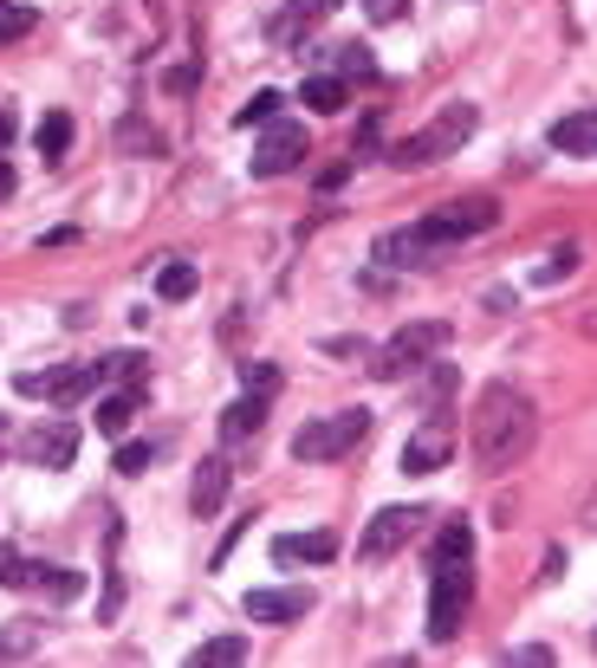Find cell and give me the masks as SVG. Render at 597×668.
<instances>
[{"label": "cell", "mask_w": 597, "mask_h": 668, "mask_svg": "<svg viewBox=\"0 0 597 668\" xmlns=\"http://www.w3.org/2000/svg\"><path fill=\"white\" fill-rule=\"evenodd\" d=\"M429 636L435 642H454L461 623H468V603H474V525L448 520L442 539H435V558H429Z\"/></svg>", "instance_id": "6da1fadb"}, {"label": "cell", "mask_w": 597, "mask_h": 668, "mask_svg": "<svg viewBox=\"0 0 597 668\" xmlns=\"http://www.w3.org/2000/svg\"><path fill=\"white\" fill-rule=\"evenodd\" d=\"M532 442H539V409L526 403L513 383L481 390V403H474V461H481L487 474L520 468L526 454H532Z\"/></svg>", "instance_id": "7a4b0ae2"}, {"label": "cell", "mask_w": 597, "mask_h": 668, "mask_svg": "<svg viewBox=\"0 0 597 668\" xmlns=\"http://www.w3.org/2000/svg\"><path fill=\"white\" fill-rule=\"evenodd\" d=\"M468 137H474V105H448L435 124H422L415 137H403V144L390 149V163H397V169H429V163L454 156Z\"/></svg>", "instance_id": "3957f363"}, {"label": "cell", "mask_w": 597, "mask_h": 668, "mask_svg": "<svg viewBox=\"0 0 597 668\" xmlns=\"http://www.w3.org/2000/svg\"><path fill=\"white\" fill-rule=\"evenodd\" d=\"M442 344H448V325H442V318H415V325H403V332L376 351V376H383V383H397V376L429 371V364L442 357Z\"/></svg>", "instance_id": "277c9868"}, {"label": "cell", "mask_w": 597, "mask_h": 668, "mask_svg": "<svg viewBox=\"0 0 597 668\" xmlns=\"http://www.w3.org/2000/svg\"><path fill=\"white\" fill-rule=\"evenodd\" d=\"M371 435V409H337V415H319L293 435V454L298 461H337Z\"/></svg>", "instance_id": "5b68a950"}, {"label": "cell", "mask_w": 597, "mask_h": 668, "mask_svg": "<svg viewBox=\"0 0 597 668\" xmlns=\"http://www.w3.org/2000/svg\"><path fill=\"white\" fill-rule=\"evenodd\" d=\"M422 227H429V240L454 247V240L493 234V227H500V202H493V195H461V202H448V208H429Z\"/></svg>", "instance_id": "8992f818"}, {"label": "cell", "mask_w": 597, "mask_h": 668, "mask_svg": "<svg viewBox=\"0 0 597 668\" xmlns=\"http://www.w3.org/2000/svg\"><path fill=\"white\" fill-rule=\"evenodd\" d=\"M98 383H105L98 364H52V371L13 376V390H20V396H39V403H78V396H91Z\"/></svg>", "instance_id": "52a82bcc"}, {"label": "cell", "mask_w": 597, "mask_h": 668, "mask_svg": "<svg viewBox=\"0 0 597 668\" xmlns=\"http://www.w3.org/2000/svg\"><path fill=\"white\" fill-rule=\"evenodd\" d=\"M261 130H266V137H261V149H254V176H261V183H273V176H286V169H298V163H305V149H312L305 124L266 117Z\"/></svg>", "instance_id": "ba28073f"}, {"label": "cell", "mask_w": 597, "mask_h": 668, "mask_svg": "<svg viewBox=\"0 0 597 668\" xmlns=\"http://www.w3.org/2000/svg\"><path fill=\"white\" fill-rule=\"evenodd\" d=\"M422 520H429L422 507H383V513L364 525V546H358V552H364V564H383L390 552H403V546L415 539V525H422Z\"/></svg>", "instance_id": "9c48e42d"}, {"label": "cell", "mask_w": 597, "mask_h": 668, "mask_svg": "<svg viewBox=\"0 0 597 668\" xmlns=\"http://www.w3.org/2000/svg\"><path fill=\"white\" fill-rule=\"evenodd\" d=\"M376 266H435L448 254L442 240H429V227L410 222V227H390V234H376Z\"/></svg>", "instance_id": "30bf717a"}, {"label": "cell", "mask_w": 597, "mask_h": 668, "mask_svg": "<svg viewBox=\"0 0 597 668\" xmlns=\"http://www.w3.org/2000/svg\"><path fill=\"white\" fill-rule=\"evenodd\" d=\"M20 454L33 468H72L78 461V422H39L20 435Z\"/></svg>", "instance_id": "8fae6325"}, {"label": "cell", "mask_w": 597, "mask_h": 668, "mask_svg": "<svg viewBox=\"0 0 597 668\" xmlns=\"http://www.w3.org/2000/svg\"><path fill=\"white\" fill-rule=\"evenodd\" d=\"M448 461H454V429L442 422H422L410 442H403V474H442Z\"/></svg>", "instance_id": "7c38bea8"}, {"label": "cell", "mask_w": 597, "mask_h": 668, "mask_svg": "<svg viewBox=\"0 0 597 668\" xmlns=\"http://www.w3.org/2000/svg\"><path fill=\"white\" fill-rule=\"evenodd\" d=\"M312 610V591L305 584H286V591H247V617L254 623H298Z\"/></svg>", "instance_id": "4fadbf2b"}, {"label": "cell", "mask_w": 597, "mask_h": 668, "mask_svg": "<svg viewBox=\"0 0 597 668\" xmlns=\"http://www.w3.org/2000/svg\"><path fill=\"white\" fill-rule=\"evenodd\" d=\"M273 558H280V564H325V558H337V532H325V525H312V532H280V539H273Z\"/></svg>", "instance_id": "5bb4252c"}, {"label": "cell", "mask_w": 597, "mask_h": 668, "mask_svg": "<svg viewBox=\"0 0 597 668\" xmlns=\"http://www.w3.org/2000/svg\"><path fill=\"white\" fill-rule=\"evenodd\" d=\"M227 500V461L222 454H208V461H195V487H188V507H195V520H215Z\"/></svg>", "instance_id": "9a60e30c"}, {"label": "cell", "mask_w": 597, "mask_h": 668, "mask_svg": "<svg viewBox=\"0 0 597 668\" xmlns=\"http://www.w3.org/2000/svg\"><path fill=\"white\" fill-rule=\"evenodd\" d=\"M266 403H273V396H254V390H247L241 403H227L222 409V448H247V442H254L261 422H266Z\"/></svg>", "instance_id": "2e32d148"}, {"label": "cell", "mask_w": 597, "mask_h": 668, "mask_svg": "<svg viewBox=\"0 0 597 668\" xmlns=\"http://www.w3.org/2000/svg\"><path fill=\"white\" fill-rule=\"evenodd\" d=\"M546 144L559 149V156H597V111H571V117H559V124L546 130Z\"/></svg>", "instance_id": "e0dca14e"}, {"label": "cell", "mask_w": 597, "mask_h": 668, "mask_svg": "<svg viewBox=\"0 0 597 668\" xmlns=\"http://www.w3.org/2000/svg\"><path fill=\"white\" fill-rule=\"evenodd\" d=\"M332 7H337V0H286V13L273 20V39H286V46H298V39L312 33V27H319V20H325Z\"/></svg>", "instance_id": "ac0fdd59"}, {"label": "cell", "mask_w": 597, "mask_h": 668, "mask_svg": "<svg viewBox=\"0 0 597 668\" xmlns=\"http://www.w3.org/2000/svg\"><path fill=\"white\" fill-rule=\"evenodd\" d=\"M298 105H305V111L337 117L344 105H351V85H344L337 72H319V78H305V85H298Z\"/></svg>", "instance_id": "d6986e66"}, {"label": "cell", "mask_w": 597, "mask_h": 668, "mask_svg": "<svg viewBox=\"0 0 597 668\" xmlns=\"http://www.w3.org/2000/svg\"><path fill=\"white\" fill-rule=\"evenodd\" d=\"M202 293V266L188 261H163L156 266V298H169V305H183V298Z\"/></svg>", "instance_id": "ffe728a7"}, {"label": "cell", "mask_w": 597, "mask_h": 668, "mask_svg": "<svg viewBox=\"0 0 597 668\" xmlns=\"http://www.w3.org/2000/svg\"><path fill=\"white\" fill-rule=\"evenodd\" d=\"M33 144H39L46 163H59V156L72 149V111H46L39 117V130H33Z\"/></svg>", "instance_id": "44dd1931"}, {"label": "cell", "mask_w": 597, "mask_h": 668, "mask_svg": "<svg viewBox=\"0 0 597 668\" xmlns=\"http://www.w3.org/2000/svg\"><path fill=\"white\" fill-rule=\"evenodd\" d=\"M195 668H227V662H247V636H208L195 656H188Z\"/></svg>", "instance_id": "7402d4cb"}, {"label": "cell", "mask_w": 597, "mask_h": 668, "mask_svg": "<svg viewBox=\"0 0 597 668\" xmlns=\"http://www.w3.org/2000/svg\"><path fill=\"white\" fill-rule=\"evenodd\" d=\"M33 591H46L52 603H72V597L85 591V578H78V571H66V564H39Z\"/></svg>", "instance_id": "603a6c76"}, {"label": "cell", "mask_w": 597, "mask_h": 668, "mask_svg": "<svg viewBox=\"0 0 597 668\" xmlns=\"http://www.w3.org/2000/svg\"><path fill=\"white\" fill-rule=\"evenodd\" d=\"M571 273H578V247H559L552 261H539L532 273H526V286H539V293H546V286H565Z\"/></svg>", "instance_id": "cb8c5ba5"}, {"label": "cell", "mask_w": 597, "mask_h": 668, "mask_svg": "<svg viewBox=\"0 0 597 668\" xmlns=\"http://www.w3.org/2000/svg\"><path fill=\"white\" fill-rule=\"evenodd\" d=\"M130 415H137V390H117V396L98 403V429H105V435H124V429H130Z\"/></svg>", "instance_id": "d4e9b609"}, {"label": "cell", "mask_w": 597, "mask_h": 668, "mask_svg": "<svg viewBox=\"0 0 597 668\" xmlns=\"http://www.w3.org/2000/svg\"><path fill=\"white\" fill-rule=\"evenodd\" d=\"M39 649V623H0V662H20Z\"/></svg>", "instance_id": "484cf974"}, {"label": "cell", "mask_w": 597, "mask_h": 668, "mask_svg": "<svg viewBox=\"0 0 597 668\" xmlns=\"http://www.w3.org/2000/svg\"><path fill=\"white\" fill-rule=\"evenodd\" d=\"M27 33H33V7H20V0H0V46H20Z\"/></svg>", "instance_id": "4316f807"}, {"label": "cell", "mask_w": 597, "mask_h": 668, "mask_svg": "<svg viewBox=\"0 0 597 668\" xmlns=\"http://www.w3.org/2000/svg\"><path fill=\"white\" fill-rule=\"evenodd\" d=\"M337 78H344V85H376L371 52H364V46H344V52H337Z\"/></svg>", "instance_id": "83f0119b"}, {"label": "cell", "mask_w": 597, "mask_h": 668, "mask_svg": "<svg viewBox=\"0 0 597 668\" xmlns=\"http://www.w3.org/2000/svg\"><path fill=\"white\" fill-rule=\"evenodd\" d=\"M280 105H286L280 91H254V105H247V111H234V130H261L266 117H280Z\"/></svg>", "instance_id": "f1b7e54d"}, {"label": "cell", "mask_w": 597, "mask_h": 668, "mask_svg": "<svg viewBox=\"0 0 597 668\" xmlns=\"http://www.w3.org/2000/svg\"><path fill=\"white\" fill-rule=\"evenodd\" d=\"M144 371H149L144 351H130V357H105V364H98V376H117V383H130V390L144 383Z\"/></svg>", "instance_id": "f546056e"}, {"label": "cell", "mask_w": 597, "mask_h": 668, "mask_svg": "<svg viewBox=\"0 0 597 668\" xmlns=\"http://www.w3.org/2000/svg\"><path fill=\"white\" fill-rule=\"evenodd\" d=\"M144 468H149V442H124V448H117L111 474H124V481H130V474H144Z\"/></svg>", "instance_id": "4dcf8cb0"}, {"label": "cell", "mask_w": 597, "mask_h": 668, "mask_svg": "<svg viewBox=\"0 0 597 668\" xmlns=\"http://www.w3.org/2000/svg\"><path fill=\"white\" fill-rule=\"evenodd\" d=\"M364 13H371V27H397V20H410V0H364Z\"/></svg>", "instance_id": "1f68e13d"}, {"label": "cell", "mask_w": 597, "mask_h": 668, "mask_svg": "<svg viewBox=\"0 0 597 668\" xmlns=\"http://www.w3.org/2000/svg\"><path fill=\"white\" fill-rule=\"evenodd\" d=\"M280 383H286V371H280V364H254V371H247V390H254V396H273Z\"/></svg>", "instance_id": "d6a6232c"}, {"label": "cell", "mask_w": 597, "mask_h": 668, "mask_svg": "<svg viewBox=\"0 0 597 668\" xmlns=\"http://www.w3.org/2000/svg\"><path fill=\"white\" fill-rule=\"evenodd\" d=\"M117 149H156V130L149 124H117Z\"/></svg>", "instance_id": "836d02e7"}, {"label": "cell", "mask_w": 597, "mask_h": 668, "mask_svg": "<svg viewBox=\"0 0 597 668\" xmlns=\"http://www.w3.org/2000/svg\"><path fill=\"white\" fill-rule=\"evenodd\" d=\"M513 662H532V668L546 662V668H552V662H559V649H552V642H520V649H513Z\"/></svg>", "instance_id": "e575fe53"}, {"label": "cell", "mask_w": 597, "mask_h": 668, "mask_svg": "<svg viewBox=\"0 0 597 668\" xmlns=\"http://www.w3.org/2000/svg\"><path fill=\"white\" fill-rule=\"evenodd\" d=\"M163 91H169V98L195 91V66H176V72H163Z\"/></svg>", "instance_id": "d590c367"}, {"label": "cell", "mask_w": 597, "mask_h": 668, "mask_svg": "<svg viewBox=\"0 0 597 668\" xmlns=\"http://www.w3.org/2000/svg\"><path fill=\"white\" fill-rule=\"evenodd\" d=\"M78 240V227H46V234H39V247H72Z\"/></svg>", "instance_id": "8d00e7d4"}, {"label": "cell", "mask_w": 597, "mask_h": 668, "mask_svg": "<svg viewBox=\"0 0 597 668\" xmlns=\"http://www.w3.org/2000/svg\"><path fill=\"white\" fill-rule=\"evenodd\" d=\"M559 571H565V552H559V546H552V552H546V564H539V578H546V584H552V578H559Z\"/></svg>", "instance_id": "74e56055"}, {"label": "cell", "mask_w": 597, "mask_h": 668, "mask_svg": "<svg viewBox=\"0 0 597 668\" xmlns=\"http://www.w3.org/2000/svg\"><path fill=\"white\" fill-rule=\"evenodd\" d=\"M13 130H20V124H13V117H7V111H0V149H7V144H13Z\"/></svg>", "instance_id": "f35d334b"}, {"label": "cell", "mask_w": 597, "mask_h": 668, "mask_svg": "<svg viewBox=\"0 0 597 668\" xmlns=\"http://www.w3.org/2000/svg\"><path fill=\"white\" fill-rule=\"evenodd\" d=\"M7 195H13V169H7V163H0V202H7Z\"/></svg>", "instance_id": "ab89813d"}, {"label": "cell", "mask_w": 597, "mask_h": 668, "mask_svg": "<svg viewBox=\"0 0 597 668\" xmlns=\"http://www.w3.org/2000/svg\"><path fill=\"white\" fill-rule=\"evenodd\" d=\"M591 649H597V630H591Z\"/></svg>", "instance_id": "60d3db41"}]
</instances>
